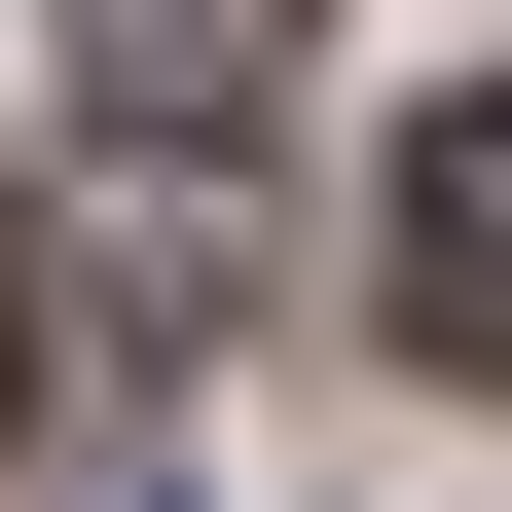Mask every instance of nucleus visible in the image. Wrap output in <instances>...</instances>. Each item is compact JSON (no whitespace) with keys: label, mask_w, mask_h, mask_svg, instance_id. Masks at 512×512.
Returning a JSON list of instances; mask_svg holds the SVG:
<instances>
[{"label":"nucleus","mask_w":512,"mask_h":512,"mask_svg":"<svg viewBox=\"0 0 512 512\" xmlns=\"http://www.w3.org/2000/svg\"><path fill=\"white\" fill-rule=\"evenodd\" d=\"M256 74H293V0H74V110H147V147H220Z\"/></svg>","instance_id":"f257e3e1"},{"label":"nucleus","mask_w":512,"mask_h":512,"mask_svg":"<svg viewBox=\"0 0 512 512\" xmlns=\"http://www.w3.org/2000/svg\"><path fill=\"white\" fill-rule=\"evenodd\" d=\"M476 256H512V147L403 110V366H476Z\"/></svg>","instance_id":"f03ea898"},{"label":"nucleus","mask_w":512,"mask_h":512,"mask_svg":"<svg viewBox=\"0 0 512 512\" xmlns=\"http://www.w3.org/2000/svg\"><path fill=\"white\" fill-rule=\"evenodd\" d=\"M0 403H37V256H0Z\"/></svg>","instance_id":"7ed1b4c3"}]
</instances>
